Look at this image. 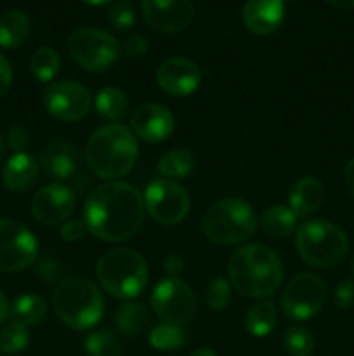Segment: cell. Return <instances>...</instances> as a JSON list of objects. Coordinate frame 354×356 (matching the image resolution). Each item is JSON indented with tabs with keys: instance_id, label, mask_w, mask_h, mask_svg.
<instances>
[{
	"instance_id": "cell-1",
	"label": "cell",
	"mask_w": 354,
	"mask_h": 356,
	"mask_svg": "<svg viewBox=\"0 0 354 356\" xmlns=\"http://www.w3.org/2000/svg\"><path fill=\"white\" fill-rule=\"evenodd\" d=\"M144 219V200L132 184L111 181L90 191L83 221L104 242H124L139 232Z\"/></svg>"
},
{
	"instance_id": "cell-2",
	"label": "cell",
	"mask_w": 354,
	"mask_h": 356,
	"mask_svg": "<svg viewBox=\"0 0 354 356\" xmlns=\"http://www.w3.org/2000/svg\"><path fill=\"white\" fill-rule=\"evenodd\" d=\"M228 277L238 294L252 299L269 298L283 280V264L273 249L252 243L233 254Z\"/></svg>"
},
{
	"instance_id": "cell-3",
	"label": "cell",
	"mask_w": 354,
	"mask_h": 356,
	"mask_svg": "<svg viewBox=\"0 0 354 356\" xmlns=\"http://www.w3.org/2000/svg\"><path fill=\"white\" fill-rule=\"evenodd\" d=\"M137 155L134 132L121 124L97 129L85 146L87 165L101 179H118L128 174L137 162Z\"/></svg>"
},
{
	"instance_id": "cell-4",
	"label": "cell",
	"mask_w": 354,
	"mask_h": 356,
	"mask_svg": "<svg viewBox=\"0 0 354 356\" xmlns=\"http://www.w3.org/2000/svg\"><path fill=\"white\" fill-rule=\"evenodd\" d=\"M52 306L58 318L69 329L87 330L103 318L104 298L94 282L73 277L56 287Z\"/></svg>"
},
{
	"instance_id": "cell-5",
	"label": "cell",
	"mask_w": 354,
	"mask_h": 356,
	"mask_svg": "<svg viewBox=\"0 0 354 356\" xmlns=\"http://www.w3.org/2000/svg\"><path fill=\"white\" fill-rule=\"evenodd\" d=\"M297 254L312 268H333L349 254L347 235L326 219H309L297 229Z\"/></svg>"
},
{
	"instance_id": "cell-6",
	"label": "cell",
	"mask_w": 354,
	"mask_h": 356,
	"mask_svg": "<svg viewBox=\"0 0 354 356\" xmlns=\"http://www.w3.org/2000/svg\"><path fill=\"white\" fill-rule=\"evenodd\" d=\"M201 229L214 243H242L255 235L257 216L248 202L242 198H222L205 212Z\"/></svg>"
},
{
	"instance_id": "cell-7",
	"label": "cell",
	"mask_w": 354,
	"mask_h": 356,
	"mask_svg": "<svg viewBox=\"0 0 354 356\" xmlns=\"http://www.w3.org/2000/svg\"><path fill=\"white\" fill-rule=\"evenodd\" d=\"M97 278L108 294L117 299H132L148 284V264L132 249H113L97 263Z\"/></svg>"
},
{
	"instance_id": "cell-8",
	"label": "cell",
	"mask_w": 354,
	"mask_h": 356,
	"mask_svg": "<svg viewBox=\"0 0 354 356\" xmlns=\"http://www.w3.org/2000/svg\"><path fill=\"white\" fill-rule=\"evenodd\" d=\"M68 51L82 68L101 73L110 70L120 58V44L113 35L97 28H76L68 38Z\"/></svg>"
},
{
	"instance_id": "cell-9",
	"label": "cell",
	"mask_w": 354,
	"mask_h": 356,
	"mask_svg": "<svg viewBox=\"0 0 354 356\" xmlns=\"http://www.w3.org/2000/svg\"><path fill=\"white\" fill-rule=\"evenodd\" d=\"M144 211L160 225H177L191 209V198L180 184L172 179L156 177L146 186Z\"/></svg>"
},
{
	"instance_id": "cell-10",
	"label": "cell",
	"mask_w": 354,
	"mask_h": 356,
	"mask_svg": "<svg viewBox=\"0 0 354 356\" xmlns=\"http://www.w3.org/2000/svg\"><path fill=\"white\" fill-rule=\"evenodd\" d=\"M153 312L165 323L186 325L196 315V298L186 282L167 277L156 284L151 294Z\"/></svg>"
},
{
	"instance_id": "cell-11",
	"label": "cell",
	"mask_w": 354,
	"mask_h": 356,
	"mask_svg": "<svg viewBox=\"0 0 354 356\" xmlns=\"http://www.w3.org/2000/svg\"><path fill=\"white\" fill-rule=\"evenodd\" d=\"M326 287L314 273H298L292 278L281 296V309L290 320L304 322L318 315L325 305Z\"/></svg>"
},
{
	"instance_id": "cell-12",
	"label": "cell",
	"mask_w": 354,
	"mask_h": 356,
	"mask_svg": "<svg viewBox=\"0 0 354 356\" xmlns=\"http://www.w3.org/2000/svg\"><path fill=\"white\" fill-rule=\"evenodd\" d=\"M38 243L33 233L16 219H0V271L16 273L37 259Z\"/></svg>"
},
{
	"instance_id": "cell-13",
	"label": "cell",
	"mask_w": 354,
	"mask_h": 356,
	"mask_svg": "<svg viewBox=\"0 0 354 356\" xmlns=\"http://www.w3.org/2000/svg\"><path fill=\"white\" fill-rule=\"evenodd\" d=\"M44 104L49 115L62 122H76L89 113L92 96L89 90L73 80H61L44 90Z\"/></svg>"
},
{
	"instance_id": "cell-14",
	"label": "cell",
	"mask_w": 354,
	"mask_h": 356,
	"mask_svg": "<svg viewBox=\"0 0 354 356\" xmlns=\"http://www.w3.org/2000/svg\"><path fill=\"white\" fill-rule=\"evenodd\" d=\"M142 16L151 30L160 33H179L194 17L191 0H142Z\"/></svg>"
},
{
	"instance_id": "cell-15",
	"label": "cell",
	"mask_w": 354,
	"mask_h": 356,
	"mask_svg": "<svg viewBox=\"0 0 354 356\" xmlns=\"http://www.w3.org/2000/svg\"><path fill=\"white\" fill-rule=\"evenodd\" d=\"M75 191L65 184L52 183L40 188L31 202V214L40 225L56 226L65 222L75 211Z\"/></svg>"
},
{
	"instance_id": "cell-16",
	"label": "cell",
	"mask_w": 354,
	"mask_h": 356,
	"mask_svg": "<svg viewBox=\"0 0 354 356\" xmlns=\"http://www.w3.org/2000/svg\"><path fill=\"white\" fill-rule=\"evenodd\" d=\"M40 165L45 176L58 181L59 184L66 181H75L82 176V155L80 149L71 141L54 139L47 143L40 153Z\"/></svg>"
},
{
	"instance_id": "cell-17",
	"label": "cell",
	"mask_w": 354,
	"mask_h": 356,
	"mask_svg": "<svg viewBox=\"0 0 354 356\" xmlns=\"http://www.w3.org/2000/svg\"><path fill=\"white\" fill-rule=\"evenodd\" d=\"M158 87L174 97H186L198 89L201 82V70L187 58H169L156 72Z\"/></svg>"
},
{
	"instance_id": "cell-18",
	"label": "cell",
	"mask_w": 354,
	"mask_h": 356,
	"mask_svg": "<svg viewBox=\"0 0 354 356\" xmlns=\"http://www.w3.org/2000/svg\"><path fill=\"white\" fill-rule=\"evenodd\" d=\"M130 131L146 143H162L176 129V118L169 108L156 103L139 106L130 118Z\"/></svg>"
},
{
	"instance_id": "cell-19",
	"label": "cell",
	"mask_w": 354,
	"mask_h": 356,
	"mask_svg": "<svg viewBox=\"0 0 354 356\" xmlns=\"http://www.w3.org/2000/svg\"><path fill=\"white\" fill-rule=\"evenodd\" d=\"M242 19L253 35L273 33L285 19L283 0H246Z\"/></svg>"
},
{
	"instance_id": "cell-20",
	"label": "cell",
	"mask_w": 354,
	"mask_h": 356,
	"mask_svg": "<svg viewBox=\"0 0 354 356\" xmlns=\"http://www.w3.org/2000/svg\"><path fill=\"white\" fill-rule=\"evenodd\" d=\"M325 186L314 176H304L292 184L288 205L297 218H309L325 204Z\"/></svg>"
},
{
	"instance_id": "cell-21",
	"label": "cell",
	"mask_w": 354,
	"mask_h": 356,
	"mask_svg": "<svg viewBox=\"0 0 354 356\" xmlns=\"http://www.w3.org/2000/svg\"><path fill=\"white\" fill-rule=\"evenodd\" d=\"M3 184L14 193L26 191L37 183L38 162L30 153H14L3 167Z\"/></svg>"
},
{
	"instance_id": "cell-22",
	"label": "cell",
	"mask_w": 354,
	"mask_h": 356,
	"mask_svg": "<svg viewBox=\"0 0 354 356\" xmlns=\"http://www.w3.org/2000/svg\"><path fill=\"white\" fill-rule=\"evenodd\" d=\"M297 216L287 205H271L262 212L260 226L267 236L276 240L288 238L297 229Z\"/></svg>"
},
{
	"instance_id": "cell-23",
	"label": "cell",
	"mask_w": 354,
	"mask_h": 356,
	"mask_svg": "<svg viewBox=\"0 0 354 356\" xmlns=\"http://www.w3.org/2000/svg\"><path fill=\"white\" fill-rule=\"evenodd\" d=\"M30 33V19L21 10H7L0 16V47L14 49Z\"/></svg>"
},
{
	"instance_id": "cell-24",
	"label": "cell",
	"mask_w": 354,
	"mask_h": 356,
	"mask_svg": "<svg viewBox=\"0 0 354 356\" xmlns=\"http://www.w3.org/2000/svg\"><path fill=\"white\" fill-rule=\"evenodd\" d=\"M148 308L144 305H141V302H124L117 309V315H115L117 329L124 336H139V334L144 332V329L148 327Z\"/></svg>"
},
{
	"instance_id": "cell-25",
	"label": "cell",
	"mask_w": 354,
	"mask_h": 356,
	"mask_svg": "<svg viewBox=\"0 0 354 356\" xmlns=\"http://www.w3.org/2000/svg\"><path fill=\"white\" fill-rule=\"evenodd\" d=\"M47 315V302L37 294H24L14 301L10 316L24 327H35Z\"/></svg>"
},
{
	"instance_id": "cell-26",
	"label": "cell",
	"mask_w": 354,
	"mask_h": 356,
	"mask_svg": "<svg viewBox=\"0 0 354 356\" xmlns=\"http://www.w3.org/2000/svg\"><path fill=\"white\" fill-rule=\"evenodd\" d=\"M94 106H96L99 117H103L104 120L118 122L127 115L128 101L125 94L117 87H104L97 92Z\"/></svg>"
},
{
	"instance_id": "cell-27",
	"label": "cell",
	"mask_w": 354,
	"mask_h": 356,
	"mask_svg": "<svg viewBox=\"0 0 354 356\" xmlns=\"http://www.w3.org/2000/svg\"><path fill=\"white\" fill-rule=\"evenodd\" d=\"M276 325V306L269 301L257 302L246 312L245 329L253 337H266Z\"/></svg>"
},
{
	"instance_id": "cell-28",
	"label": "cell",
	"mask_w": 354,
	"mask_h": 356,
	"mask_svg": "<svg viewBox=\"0 0 354 356\" xmlns=\"http://www.w3.org/2000/svg\"><path fill=\"white\" fill-rule=\"evenodd\" d=\"M194 159L187 149L176 148L163 153L158 160V172L169 179H179L193 172Z\"/></svg>"
},
{
	"instance_id": "cell-29",
	"label": "cell",
	"mask_w": 354,
	"mask_h": 356,
	"mask_svg": "<svg viewBox=\"0 0 354 356\" xmlns=\"http://www.w3.org/2000/svg\"><path fill=\"white\" fill-rule=\"evenodd\" d=\"M187 334L180 325H172V323H165L156 325L155 329L149 332V344L158 351H174L179 350L186 344Z\"/></svg>"
},
{
	"instance_id": "cell-30",
	"label": "cell",
	"mask_w": 354,
	"mask_h": 356,
	"mask_svg": "<svg viewBox=\"0 0 354 356\" xmlns=\"http://www.w3.org/2000/svg\"><path fill=\"white\" fill-rule=\"evenodd\" d=\"M61 68L59 54L51 47H40L33 52L30 59V70L33 76L40 82H49L58 75Z\"/></svg>"
},
{
	"instance_id": "cell-31",
	"label": "cell",
	"mask_w": 354,
	"mask_h": 356,
	"mask_svg": "<svg viewBox=\"0 0 354 356\" xmlns=\"http://www.w3.org/2000/svg\"><path fill=\"white\" fill-rule=\"evenodd\" d=\"M83 348L87 356H121L120 341L108 329L94 330L89 334Z\"/></svg>"
},
{
	"instance_id": "cell-32",
	"label": "cell",
	"mask_w": 354,
	"mask_h": 356,
	"mask_svg": "<svg viewBox=\"0 0 354 356\" xmlns=\"http://www.w3.org/2000/svg\"><path fill=\"white\" fill-rule=\"evenodd\" d=\"M285 350L292 356H311L316 350L314 336L304 327H288L283 334Z\"/></svg>"
},
{
	"instance_id": "cell-33",
	"label": "cell",
	"mask_w": 354,
	"mask_h": 356,
	"mask_svg": "<svg viewBox=\"0 0 354 356\" xmlns=\"http://www.w3.org/2000/svg\"><path fill=\"white\" fill-rule=\"evenodd\" d=\"M28 341H30V336H28L26 327L12 320L0 332V351L6 355H17L28 346Z\"/></svg>"
},
{
	"instance_id": "cell-34",
	"label": "cell",
	"mask_w": 354,
	"mask_h": 356,
	"mask_svg": "<svg viewBox=\"0 0 354 356\" xmlns=\"http://www.w3.org/2000/svg\"><path fill=\"white\" fill-rule=\"evenodd\" d=\"M229 299H231V284L226 280L224 277H219L208 284L207 291H205V301H207L208 308L212 309H224L228 306Z\"/></svg>"
},
{
	"instance_id": "cell-35",
	"label": "cell",
	"mask_w": 354,
	"mask_h": 356,
	"mask_svg": "<svg viewBox=\"0 0 354 356\" xmlns=\"http://www.w3.org/2000/svg\"><path fill=\"white\" fill-rule=\"evenodd\" d=\"M108 21L118 31H125L134 26L135 10L132 3L127 2V0H120V2L113 3L108 10Z\"/></svg>"
},
{
	"instance_id": "cell-36",
	"label": "cell",
	"mask_w": 354,
	"mask_h": 356,
	"mask_svg": "<svg viewBox=\"0 0 354 356\" xmlns=\"http://www.w3.org/2000/svg\"><path fill=\"white\" fill-rule=\"evenodd\" d=\"M62 264L59 263L58 259H51V257H47V259H42L40 263L37 264V270H35V273H37L38 280H42L44 284L51 285V284H61L62 280H66V278H62Z\"/></svg>"
},
{
	"instance_id": "cell-37",
	"label": "cell",
	"mask_w": 354,
	"mask_h": 356,
	"mask_svg": "<svg viewBox=\"0 0 354 356\" xmlns=\"http://www.w3.org/2000/svg\"><path fill=\"white\" fill-rule=\"evenodd\" d=\"M333 299L340 309L354 308V278H346L340 282L333 292Z\"/></svg>"
},
{
	"instance_id": "cell-38",
	"label": "cell",
	"mask_w": 354,
	"mask_h": 356,
	"mask_svg": "<svg viewBox=\"0 0 354 356\" xmlns=\"http://www.w3.org/2000/svg\"><path fill=\"white\" fill-rule=\"evenodd\" d=\"M148 40L142 35H130L128 38H125L124 44L120 45V49L124 51V54L127 58H142V56L148 52Z\"/></svg>"
},
{
	"instance_id": "cell-39",
	"label": "cell",
	"mask_w": 354,
	"mask_h": 356,
	"mask_svg": "<svg viewBox=\"0 0 354 356\" xmlns=\"http://www.w3.org/2000/svg\"><path fill=\"white\" fill-rule=\"evenodd\" d=\"M89 228H87L83 219H69L61 226V238L66 242H78L87 235Z\"/></svg>"
},
{
	"instance_id": "cell-40",
	"label": "cell",
	"mask_w": 354,
	"mask_h": 356,
	"mask_svg": "<svg viewBox=\"0 0 354 356\" xmlns=\"http://www.w3.org/2000/svg\"><path fill=\"white\" fill-rule=\"evenodd\" d=\"M7 145L14 149L16 153L23 152L28 145V136L26 131L19 125H12V127L7 131Z\"/></svg>"
},
{
	"instance_id": "cell-41",
	"label": "cell",
	"mask_w": 354,
	"mask_h": 356,
	"mask_svg": "<svg viewBox=\"0 0 354 356\" xmlns=\"http://www.w3.org/2000/svg\"><path fill=\"white\" fill-rule=\"evenodd\" d=\"M163 270H165V273L169 275V277L179 278V275L183 273L184 270L183 257L177 256V254H170V256H167L165 261H163Z\"/></svg>"
},
{
	"instance_id": "cell-42",
	"label": "cell",
	"mask_w": 354,
	"mask_h": 356,
	"mask_svg": "<svg viewBox=\"0 0 354 356\" xmlns=\"http://www.w3.org/2000/svg\"><path fill=\"white\" fill-rule=\"evenodd\" d=\"M10 82H12V68H10V63L0 54V96L7 92Z\"/></svg>"
},
{
	"instance_id": "cell-43",
	"label": "cell",
	"mask_w": 354,
	"mask_h": 356,
	"mask_svg": "<svg viewBox=\"0 0 354 356\" xmlns=\"http://www.w3.org/2000/svg\"><path fill=\"white\" fill-rule=\"evenodd\" d=\"M344 177H346V186L349 195L354 200V159L349 160L346 165V170H344Z\"/></svg>"
},
{
	"instance_id": "cell-44",
	"label": "cell",
	"mask_w": 354,
	"mask_h": 356,
	"mask_svg": "<svg viewBox=\"0 0 354 356\" xmlns=\"http://www.w3.org/2000/svg\"><path fill=\"white\" fill-rule=\"evenodd\" d=\"M10 315V306H9V301H7L6 296L0 292V323L6 322L7 318H9Z\"/></svg>"
},
{
	"instance_id": "cell-45",
	"label": "cell",
	"mask_w": 354,
	"mask_h": 356,
	"mask_svg": "<svg viewBox=\"0 0 354 356\" xmlns=\"http://www.w3.org/2000/svg\"><path fill=\"white\" fill-rule=\"evenodd\" d=\"M325 2L337 9H354V0H325Z\"/></svg>"
},
{
	"instance_id": "cell-46",
	"label": "cell",
	"mask_w": 354,
	"mask_h": 356,
	"mask_svg": "<svg viewBox=\"0 0 354 356\" xmlns=\"http://www.w3.org/2000/svg\"><path fill=\"white\" fill-rule=\"evenodd\" d=\"M189 356H217V355H215V351L210 350V348H200V350L193 351Z\"/></svg>"
},
{
	"instance_id": "cell-47",
	"label": "cell",
	"mask_w": 354,
	"mask_h": 356,
	"mask_svg": "<svg viewBox=\"0 0 354 356\" xmlns=\"http://www.w3.org/2000/svg\"><path fill=\"white\" fill-rule=\"evenodd\" d=\"M83 3L87 6H94V7H101V6H106V3L113 2V0H82Z\"/></svg>"
},
{
	"instance_id": "cell-48",
	"label": "cell",
	"mask_w": 354,
	"mask_h": 356,
	"mask_svg": "<svg viewBox=\"0 0 354 356\" xmlns=\"http://www.w3.org/2000/svg\"><path fill=\"white\" fill-rule=\"evenodd\" d=\"M3 153H6V143H3V138L0 136V160L3 159Z\"/></svg>"
},
{
	"instance_id": "cell-49",
	"label": "cell",
	"mask_w": 354,
	"mask_h": 356,
	"mask_svg": "<svg viewBox=\"0 0 354 356\" xmlns=\"http://www.w3.org/2000/svg\"><path fill=\"white\" fill-rule=\"evenodd\" d=\"M351 270H353V273H354V256H353V259H351Z\"/></svg>"
}]
</instances>
